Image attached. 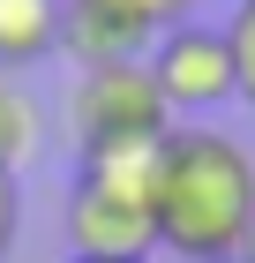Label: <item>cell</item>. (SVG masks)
<instances>
[{
  "label": "cell",
  "instance_id": "obj_4",
  "mask_svg": "<svg viewBox=\"0 0 255 263\" xmlns=\"http://www.w3.org/2000/svg\"><path fill=\"white\" fill-rule=\"evenodd\" d=\"M143 68H150L158 98H165V113L173 121H203V113H218V105L240 98L233 83V45H225V23H173V30H158L150 53H143Z\"/></svg>",
  "mask_w": 255,
  "mask_h": 263
},
{
  "label": "cell",
  "instance_id": "obj_1",
  "mask_svg": "<svg viewBox=\"0 0 255 263\" xmlns=\"http://www.w3.org/2000/svg\"><path fill=\"white\" fill-rule=\"evenodd\" d=\"M158 248L180 263H240L255 226V151L210 121H180L158 143Z\"/></svg>",
  "mask_w": 255,
  "mask_h": 263
},
{
  "label": "cell",
  "instance_id": "obj_9",
  "mask_svg": "<svg viewBox=\"0 0 255 263\" xmlns=\"http://www.w3.org/2000/svg\"><path fill=\"white\" fill-rule=\"evenodd\" d=\"M15 226H23V196H15V181L0 173V256L15 248Z\"/></svg>",
  "mask_w": 255,
  "mask_h": 263
},
{
  "label": "cell",
  "instance_id": "obj_7",
  "mask_svg": "<svg viewBox=\"0 0 255 263\" xmlns=\"http://www.w3.org/2000/svg\"><path fill=\"white\" fill-rule=\"evenodd\" d=\"M38 151V98L23 90V76L0 68V173L15 181V165H30Z\"/></svg>",
  "mask_w": 255,
  "mask_h": 263
},
{
  "label": "cell",
  "instance_id": "obj_2",
  "mask_svg": "<svg viewBox=\"0 0 255 263\" xmlns=\"http://www.w3.org/2000/svg\"><path fill=\"white\" fill-rule=\"evenodd\" d=\"M158 143H120V151H83L75 188H68V256L90 263H150L158 248Z\"/></svg>",
  "mask_w": 255,
  "mask_h": 263
},
{
  "label": "cell",
  "instance_id": "obj_6",
  "mask_svg": "<svg viewBox=\"0 0 255 263\" xmlns=\"http://www.w3.org/2000/svg\"><path fill=\"white\" fill-rule=\"evenodd\" d=\"M60 15H68V0H0V68L15 76V68L60 53Z\"/></svg>",
  "mask_w": 255,
  "mask_h": 263
},
{
  "label": "cell",
  "instance_id": "obj_5",
  "mask_svg": "<svg viewBox=\"0 0 255 263\" xmlns=\"http://www.w3.org/2000/svg\"><path fill=\"white\" fill-rule=\"evenodd\" d=\"M195 0H68L60 15V53H75L83 68L105 61H143L158 30L188 23Z\"/></svg>",
  "mask_w": 255,
  "mask_h": 263
},
{
  "label": "cell",
  "instance_id": "obj_11",
  "mask_svg": "<svg viewBox=\"0 0 255 263\" xmlns=\"http://www.w3.org/2000/svg\"><path fill=\"white\" fill-rule=\"evenodd\" d=\"M68 263H90V256H68Z\"/></svg>",
  "mask_w": 255,
  "mask_h": 263
},
{
  "label": "cell",
  "instance_id": "obj_10",
  "mask_svg": "<svg viewBox=\"0 0 255 263\" xmlns=\"http://www.w3.org/2000/svg\"><path fill=\"white\" fill-rule=\"evenodd\" d=\"M240 263H255V226H248V248H240Z\"/></svg>",
  "mask_w": 255,
  "mask_h": 263
},
{
  "label": "cell",
  "instance_id": "obj_8",
  "mask_svg": "<svg viewBox=\"0 0 255 263\" xmlns=\"http://www.w3.org/2000/svg\"><path fill=\"white\" fill-rule=\"evenodd\" d=\"M225 45H233V83H240V105L255 113V0H233V15H225Z\"/></svg>",
  "mask_w": 255,
  "mask_h": 263
},
{
  "label": "cell",
  "instance_id": "obj_3",
  "mask_svg": "<svg viewBox=\"0 0 255 263\" xmlns=\"http://www.w3.org/2000/svg\"><path fill=\"white\" fill-rule=\"evenodd\" d=\"M68 128H75V151H120V143H165L180 121L165 113V98H158L143 61H105V68L75 76Z\"/></svg>",
  "mask_w": 255,
  "mask_h": 263
}]
</instances>
